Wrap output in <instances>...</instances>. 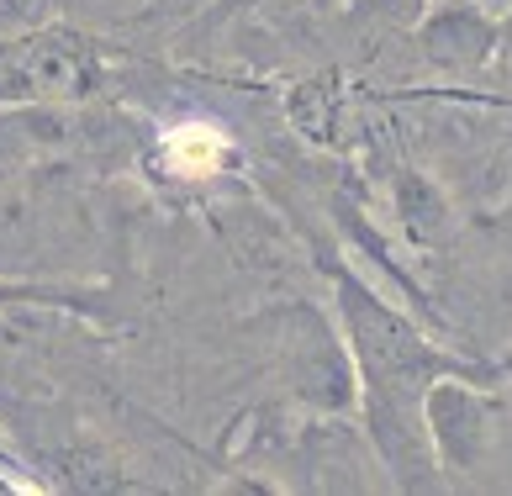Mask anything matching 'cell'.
I'll use <instances>...</instances> for the list:
<instances>
[{
    "mask_svg": "<svg viewBox=\"0 0 512 496\" xmlns=\"http://www.w3.org/2000/svg\"><path fill=\"white\" fill-rule=\"evenodd\" d=\"M286 322V343H280V365H286V386L301 407H312L322 417L354 412L359 407V375L349 359L344 333L333 328L322 312L312 307H286L280 312Z\"/></svg>",
    "mask_w": 512,
    "mask_h": 496,
    "instance_id": "277c9868",
    "label": "cell"
},
{
    "mask_svg": "<svg viewBox=\"0 0 512 496\" xmlns=\"http://www.w3.org/2000/svg\"><path fill=\"white\" fill-rule=\"evenodd\" d=\"M507 407V370L502 375H439L428 386L423 423L433 438V460L444 470V486L476 481L491 465Z\"/></svg>",
    "mask_w": 512,
    "mask_h": 496,
    "instance_id": "7a4b0ae2",
    "label": "cell"
},
{
    "mask_svg": "<svg viewBox=\"0 0 512 496\" xmlns=\"http://www.w3.org/2000/svg\"><path fill=\"white\" fill-rule=\"evenodd\" d=\"M391 206H396L402 233H407L417 248H433V243L449 238V201H444V190L433 185L428 175H417V169H396Z\"/></svg>",
    "mask_w": 512,
    "mask_h": 496,
    "instance_id": "52a82bcc",
    "label": "cell"
},
{
    "mask_svg": "<svg viewBox=\"0 0 512 496\" xmlns=\"http://www.w3.org/2000/svg\"><path fill=\"white\" fill-rule=\"evenodd\" d=\"M22 470V460L6 449V438H0V491H37V481L32 475H16Z\"/></svg>",
    "mask_w": 512,
    "mask_h": 496,
    "instance_id": "ba28073f",
    "label": "cell"
},
{
    "mask_svg": "<svg viewBox=\"0 0 512 496\" xmlns=\"http://www.w3.org/2000/svg\"><path fill=\"white\" fill-rule=\"evenodd\" d=\"M333 275V317L349 343L359 375V423L375 449L386 481L396 491H444V470L433 460V438L423 423L428 386L439 375H502V365H481L433 343L417 322L386 301L349 264H328Z\"/></svg>",
    "mask_w": 512,
    "mask_h": 496,
    "instance_id": "6da1fadb",
    "label": "cell"
},
{
    "mask_svg": "<svg viewBox=\"0 0 512 496\" xmlns=\"http://www.w3.org/2000/svg\"><path fill=\"white\" fill-rule=\"evenodd\" d=\"M417 43H423V59L439 64V69H476L502 48V22L486 6L444 0V6L423 22Z\"/></svg>",
    "mask_w": 512,
    "mask_h": 496,
    "instance_id": "5b68a950",
    "label": "cell"
},
{
    "mask_svg": "<svg viewBox=\"0 0 512 496\" xmlns=\"http://www.w3.org/2000/svg\"><path fill=\"white\" fill-rule=\"evenodd\" d=\"M497 6H512V0H497Z\"/></svg>",
    "mask_w": 512,
    "mask_h": 496,
    "instance_id": "8fae6325",
    "label": "cell"
},
{
    "mask_svg": "<svg viewBox=\"0 0 512 496\" xmlns=\"http://www.w3.org/2000/svg\"><path fill=\"white\" fill-rule=\"evenodd\" d=\"M502 370H507V386H512V359H507V365H502Z\"/></svg>",
    "mask_w": 512,
    "mask_h": 496,
    "instance_id": "30bf717a",
    "label": "cell"
},
{
    "mask_svg": "<svg viewBox=\"0 0 512 496\" xmlns=\"http://www.w3.org/2000/svg\"><path fill=\"white\" fill-rule=\"evenodd\" d=\"M502 48H507V69H512V16L502 22Z\"/></svg>",
    "mask_w": 512,
    "mask_h": 496,
    "instance_id": "9c48e42d",
    "label": "cell"
},
{
    "mask_svg": "<svg viewBox=\"0 0 512 496\" xmlns=\"http://www.w3.org/2000/svg\"><path fill=\"white\" fill-rule=\"evenodd\" d=\"M159 164L175 180H212L233 164V143L212 122H180L159 138Z\"/></svg>",
    "mask_w": 512,
    "mask_h": 496,
    "instance_id": "8992f818",
    "label": "cell"
},
{
    "mask_svg": "<svg viewBox=\"0 0 512 496\" xmlns=\"http://www.w3.org/2000/svg\"><path fill=\"white\" fill-rule=\"evenodd\" d=\"M101 90V48L74 27H37L0 43V101L69 106Z\"/></svg>",
    "mask_w": 512,
    "mask_h": 496,
    "instance_id": "3957f363",
    "label": "cell"
}]
</instances>
